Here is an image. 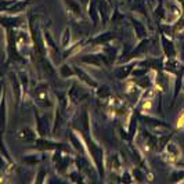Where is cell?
<instances>
[{
    "mask_svg": "<svg viewBox=\"0 0 184 184\" xmlns=\"http://www.w3.org/2000/svg\"><path fill=\"white\" fill-rule=\"evenodd\" d=\"M19 137H21L22 140H25V141H32L33 139H35V134L31 132L29 129H22L21 132H19Z\"/></svg>",
    "mask_w": 184,
    "mask_h": 184,
    "instance_id": "obj_1",
    "label": "cell"
}]
</instances>
